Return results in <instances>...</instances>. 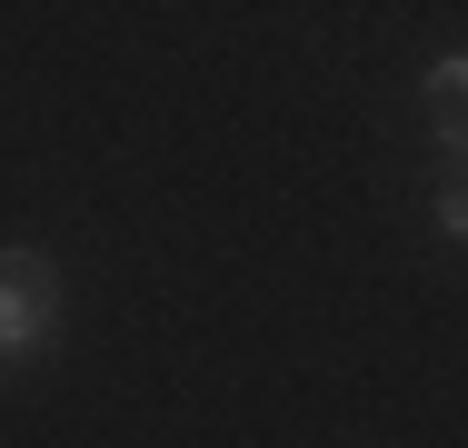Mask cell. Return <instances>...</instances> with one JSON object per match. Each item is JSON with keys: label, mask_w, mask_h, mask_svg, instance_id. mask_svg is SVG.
I'll return each instance as SVG.
<instances>
[{"label": "cell", "mask_w": 468, "mask_h": 448, "mask_svg": "<svg viewBox=\"0 0 468 448\" xmlns=\"http://www.w3.org/2000/svg\"><path fill=\"white\" fill-rule=\"evenodd\" d=\"M60 319H70V269L40 240H10L0 250V368H40L60 349Z\"/></svg>", "instance_id": "6da1fadb"}, {"label": "cell", "mask_w": 468, "mask_h": 448, "mask_svg": "<svg viewBox=\"0 0 468 448\" xmlns=\"http://www.w3.org/2000/svg\"><path fill=\"white\" fill-rule=\"evenodd\" d=\"M429 110H439V120H468V50L429 60Z\"/></svg>", "instance_id": "7a4b0ae2"}, {"label": "cell", "mask_w": 468, "mask_h": 448, "mask_svg": "<svg viewBox=\"0 0 468 448\" xmlns=\"http://www.w3.org/2000/svg\"><path fill=\"white\" fill-rule=\"evenodd\" d=\"M429 219H439V240H459V250H468V179H439Z\"/></svg>", "instance_id": "3957f363"}]
</instances>
